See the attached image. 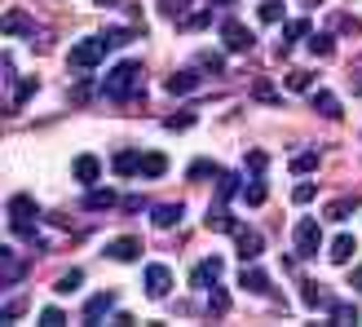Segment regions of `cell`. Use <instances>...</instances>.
<instances>
[{
    "mask_svg": "<svg viewBox=\"0 0 362 327\" xmlns=\"http://www.w3.org/2000/svg\"><path fill=\"white\" fill-rule=\"evenodd\" d=\"M102 93H106V98H115V102L137 98V93H141V67H137V62H119L111 76L102 80Z\"/></svg>",
    "mask_w": 362,
    "mask_h": 327,
    "instance_id": "1",
    "label": "cell"
},
{
    "mask_svg": "<svg viewBox=\"0 0 362 327\" xmlns=\"http://www.w3.org/2000/svg\"><path fill=\"white\" fill-rule=\"evenodd\" d=\"M35 222H40V204L31 195H13L9 199V230L23 234V239H35Z\"/></svg>",
    "mask_w": 362,
    "mask_h": 327,
    "instance_id": "2",
    "label": "cell"
},
{
    "mask_svg": "<svg viewBox=\"0 0 362 327\" xmlns=\"http://www.w3.org/2000/svg\"><path fill=\"white\" fill-rule=\"evenodd\" d=\"M106 53H111V40H106V35H88V40H80L76 49L66 53V62L76 71H88V67H102Z\"/></svg>",
    "mask_w": 362,
    "mask_h": 327,
    "instance_id": "3",
    "label": "cell"
},
{
    "mask_svg": "<svg viewBox=\"0 0 362 327\" xmlns=\"http://www.w3.org/2000/svg\"><path fill=\"white\" fill-rule=\"evenodd\" d=\"M27 275H31V261L18 257L13 248H0V287H18Z\"/></svg>",
    "mask_w": 362,
    "mask_h": 327,
    "instance_id": "4",
    "label": "cell"
},
{
    "mask_svg": "<svg viewBox=\"0 0 362 327\" xmlns=\"http://www.w3.org/2000/svg\"><path fill=\"white\" fill-rule=\"evenodd\" d=\"M322 248V230L314 217H305V222H296V257H314V252Z\"/></svg>",
    "mask_w": 362,
    "mask_h": 327,
    "instance_id": "5",
    "label": "cell"
},
{
    "mask_svg": "<svg viewBox=\"0 0 362 327\" xmlns=\"http://www.w3.org/2000/svg\"><path fill=\"white\" fill-rule=\"evenodd\" d=\"M168 292H173V270L159 265V261L146 265V297H151V301H164Z\"/></svg>",
    "mask_w": 362,
    "mask_h": 327,
    "instance_id": "6",
    "label": "cell"
},
{
    "mask_svg": "<svg viewBox=\"0 0 362 327\" xmlns=\"http://www.w3.org/2000/svg\"><path fill=\"white\" fill-rule=\"evenodd\" d=\"M221 35H226V49L230 53H247L252 45H257V35H252V27H243V23H221Z\"/></svg>",
    "mask_w": 362,
    "mask_h": 327,
    "instance_id": "7",
    "label": "cell"
},
{
    "mask_svg": "<svg viewBox=\"0 0 362 327\" xmlns=\"http://www.w3.org/2000/svg\"><path fill=\"white\" fill-rule=\"evenodd\" d=\"M234 243H239V261H257L261 252H265V239L252 226H239L234 230Z\"/></svg>",
    "mask_w": 362,
    "mask_h": 327,
    "instance_id": "8",
    "label": "cell"
},
{
    "mask_svg": "<svg viewBox=\"0 0 362 327\" xmlns=\"http://www.w3.org/2000/svg\"><path fill=\"white\" fill-rule=\"evenodd\" d=\"M216 279H221V257H208V261H199L194 270H190V287H216Z\"/></svg>",
    "mask_w": 362,
    "mask_h": 327,
    "instance_id": "9",
    "label": "cell"
},
{
    "mask_svg": "<svg viewBox=\"0 0 362 327\" xmlns=\"http://www.w3.org/2000/svg\"><path fill=\"white\" fill-rule=\"evenodd\" d=\"M106 257H111V261H137L141 257V239H137V234L111 239V243H106Z\"/></svg>",
    "mask_w": 362,
    "mask_h": 327,
    "instance_id": "10",
    "label": "cell"
},
{
    "mask_svg": "<svg viewBox=\"0 0 362 327\" xmlns=\"http://www.w3.org/2000/svg\"><path fill=\"white\" fill-rule=\"evenodd\" d=\"M71 173H76V181H84V186H98V177H102V159H98V155H76Z\"/></svg>",
    "mask_w": 362,
    "mask_h": 327,
    "instance_id": "11",
    "label": "cell"
},
{
    "mask_svg": "<svg viewBox=\"0 0 362 327\" xmlns=\"http://www.w3.org/2000/svg\"><path fill=\"white\" fill-rule=\"evenodd\" d=\"M239 287H247V292H257V297H269V292H274V287H269V275H265V270H239Z\"/></svg>",
    "mask_w": 362,
    "mask_h": 327,
    "instance_id": "12",
    "label": "cell"
},
{
    "mask_svg": "<svg viewBox=\"0 0 362 327\" xmlns=\"http://www.w3.org/2000/svg\"><path fill=\"white\" fill-rule=\"evenodd\" d=\"M111 310H115V292H98V297H88V301H84V319H88V323L106 319Z\"/></svg>",
    "mask_w": 362,
    "mask_h": 327,
    "instance_id": "13",
    "label": "cell"
},
{
    "mask_svg": "<svg viewBox=\"0 0 362 327\" xmlns=\"http://www.w3.org/2000/svg\"><path fill=\"white\" fill-rule=\"evenodd\" d=\"M300 301L310 305V310H332V297L322 292V283H314V279H305V283H300Z\"/></svg>",
    "mask_w": 362,
    "mask_h": 327,
    "instance_id": "14",
    "label": "cell"
},
{
    "mask_svg": "<svg viewBox=\"0 0 362 327\" xmlns=\"http://www.w3.org/2000/svg\"><path fill=\"white\" fill-rule=\"evenodd\" d=\"M199 80H204L199 71H173V76L164 80V88H168V93H194Z\"/></svg>",
    "mask_w": 362,
    "mask_h": 327,
    "instance_id": "15",
    "label": "cell"
},
{
    "mask_svg": "<svg viewBox=\"0 0 362 327\" xmlns=\"http://www.w3.org/2000/svg\"><path fill=\"white\" fill-rule=\"evenodd\" d=\"M310 31H314V27L305 23V18H292V23L283 27V40H279V49H274V53H279V58H287V49H292V40H300V35H310Z\"/></svg>",
    "mask_w": 362,
    "mask_h": 327,
    "instance_id": "16",
    "label": "cell"
},
{
    "mask_svg": "<svg viewBox=\"0 0 362 327\" xmlns=\"http://www.w3.org/2000/svg\"><path fill=\"white\" fill-rule=\"evenodd\" d=\"M181 217H186V204H159L151 222H155V230H173Z\"/></svg>",
    "mask_w": 362,
    "mask_h": 327,
    "instance_id": "17",
    "label": "cell"
},
{
    "mask_svg": "<svg viewBox=\"0 0 362 327\" xmlns=\"http://www.w3.org/2000/svg\"><path fill=\"white\" fill-rule=\"evenodd\" d=\"M310 102H314V111H318V115L340 120V98H336V93H327V88H314V93H310Z\"/></svg>",
    "mask_w": 362,
    "mask_h": 327,
    "instance_id": "18",
    "label": "cell"
},
{
    "mask_svg": "<svg viewBox=\"0 0 362 327\" xmlns=\"http://www.w3.org/2000/svg\"><path fill=\"white\" fill-rule=\"evenodd\" d=\"M362 208V199L358 195H345V199H332L327 204V222H349V212Z\"/></svg>",
    "mask_w": 362,
    "mask_h": 327,
    "instance_id": "19",
    "label": "cell"
},
{
    "mask_svg": "<svg viewBox=\"0 0 362 327\" xmlns=\"http://www.w3.org/2000/svg\"><path fill=\"white\" fill-rule=\"evenodd\" d=\"M354 252H358L354 234H336V239H332V252H327V257H332L336 265H349V257H354Z\"/></svg>",
    "mask_w": 362,
    "mask_h": 327,
    "instance_id": "20",
    "label": "cell"
},
{
    "mask_svg": "<svg viewBox=\"0 0 362 327\" xmlns=\"http://www.w3.org/2000/svg\"><path fill=\"white\" fill-rule=\"evenodd\" d=\"M155 9L168 18V23H186L190 18V0H155Z\"/></svg>",
    "mask_w": 362,
    "mask_h": 327,
    "instance_id": "21",
    "label": "cell"
},
{
    "mask_svg": "<svg viewBox=\"0 0 362 327\" xmlns=\"http://www.w3.org/2000/svg\"><path fill=\"white\" fill-rule=\"evenodd\" d=\"M115 204H119V195H115V190H98V186H93V190H88V195H84V208H88V212H102V208H115Z\"/></svg>",
    "mask_w": 362,
    "mask_h": 327,
    "instance_id": "22",
    "label": "cell"
},
{
    "mask_svg": "<svg viewBox=\"0 0 362 327\" xmlns=\"http://www.w3.org/2000/svg\"><path fill=\"white\" fill-rule=\"evenodd\" d=\"M5 35H35V23H31L27 13L9 9V13H5Z\"/></svg>",
    "mask_w": 362,
    "mask_h": 327,
    "instance_id": "23",
    "label": "cell"
},
{
    "mask_svg": "<svg viewBox=\"0 0 362 327\" xmlns=\"http://www.w3.org/2000/svg\"><path fill=\"white\" fill-rule=\"evenodd\" d=\"M204 222H208V230H216V234H234V230H239V226L230 222V212H226L221 204H216V208H212V212L204 217Z\"/></svg>",
    "mask_w": 362,
    "mask_h": 327,
    "instance_id": "24",
    "label": "cell"
},
{
    "mask_svg": "<svg viewBox=\"0 0 362 327\" xmlns=\"http://www.w3.org/2000/svg\"><path fill=\"white\" fill-rule=\"evenodd\" d=\"M111 168H115L119 177H133V173H141V155H133V151H119V155L111 159Z\"/></svg>",
    "mask_w": 362,
    "mask_h": 327,
    "instance_id": "25",
    "label": "cell"
},
{
    "mask_svg": "<svg viewBox=\"0 0 362 327\" xmlns=\"http://www.w3.org/2000/svg\"><path fill=\"white\" fill-rule=\"evenodd\" d=\"M265 199H269V186H265L261 177H252V181H247V190H243V204H247V208H261Z\"/></svg>",
    "mask_w": 362,
    "mask_h": 327,
    "instance_id": "26",
    "label": "cell"
},
{
    "mask_svg": "<svg viewBox=\"0 0 362 327\" xmlns=\"http://www.w3.org/2000/svg\"><path fill=\"white\" fill-rule=\"evenodd\" d=\"M164 173H168V159L159 155V151L141 155V177H164Z\"/></svg>",
    "mask_w": 362,
    "mask_h": 327,
    "instance_id": "27",
    "label": "cell"
},
{
    "mask_svg": "<svg viewBox=\"0 0 362 327\" xmlns=\"http://www.w3.org/2000/svg\"><path fill=\"white\" fill-rule=\"evenodd\" d=\"M35 88H40L35 80H23V84H18L13 93H9V102H5V106H9V111H18V106H23V102H31V98H35Z\"/></svg>",
    "mask_w": 362,
    "mask_h": 327,
    "instance_id": "28",
    "label": "cell"
},
{
    "mask_svg": "<svg viewBox=\"0 0 362 327\" xmlns=\"http://www.w3.org/2000/svg\"><path fill=\"white\" fill-rule=\"evenodd\" d=\"M80 283H84V275H80V270H66V275H62L58 283H53V292H58V297H71Z\"/></svg>",
    "mask_w": 362,
    "mask_h": 327,
    "instance_id": "29",
    "label": "cell"
},
{
    "mask_svg": "<svg viewBox=\"0 0 362 327\" xmlns=\"http://www.w3.org/2000/svg\"><path fill=\"white\" fill-rule=\"evenodd\" d=\"M287 88H292V93H314V76L310 71H292V76H287Z\"/></svg>",
    "mask_w": 362,
    "mask_h": 327,
    "instance_id": "30",
    "label": "cell"
},
{
    "mask_svg": "<svg viewBox=\"0 0 362 327\" xmlns=\"http://www.w3.org/2000/svg\"><path fill=\"white\" fill-rule=\"evenodd\" d=\"M204 177H221V168H216L212 159H194L190 164V181H204Z\"/></svg>",
    "mask_w": 362,
    "mask_h": 327,
    "instance_id": "31",
    "label": "cell"
},
{
    "mask_svg": "<svg viewBox=\"0 0 362 327\" xmlns=\"http://www.w3.org/2000/svg\"><path fill=\"white\" fill-rule=\"evenodd\" d=\"M314 168H318V155H314V151H305V155H296V159H292V173H296V177L314 173Z\"/></svg>",
    "mask_w": 362,
    "mask_h": 327,
    "instance_id": "32",
    "label": "cell"
},
{
    "mask_svg": "<svg viewBox=\"0 0 362 327\" xmlns=\"http://www.w3.org/2000/svg\"><path fill=\"white\" fill-rule=\"evenodd\" d=\"M199 71H212V76H221V71H226V58H221V53H199Z\"/></svg>",
    "mask_w": 362,
    "mask_h": 327,
    "instance_id": "33",
    "label": "cell"
},
{
    "mask_svg": "<svg viewBox=\"0 0 362 327\" xmlns=\"http://www.w3.org/2000/svg\"><path fill=\"white\" fill-rule=\"evenodd\" d=\"M106 40H111V49H119V45H129V40H137V31H129V27H111V31H102Z\"/></svg>",
    "mask_w": 362,
    "mask_h": 327,
    "instance_id": "34",
    "label": "cell"
},
{
    "mask_svg": "<svg viewBox=\"0 0 362 327\" xmlns=\"http://www.w3.org/2000/svg\"><path fill=\"white\" fill-rule=\"evenodd\" d=\"M216 195H221V199L239 195V177H234V173H221V177H216Z\"/></svg>",
    "mask_w": 362,
    "mask_h": 327,
    "instance_id": "35",
    "label": "cell"
},
{
    "mask_svg": "<svg viewBox=\"0 0 362 327\" xmlns=\"http://www.w3.org/2000/svg\"><path fill=\"white\" fill-rule=\"evenodd\" d=\"M332 319L336 323H358V310H354V305H345V301H332Z\"/></svg>",
    "mask_w": 362,
    "mask_h": 327,
    "instance_id": "36",
    "label": "cell"
},
{
    "mask_svg": "<svg viewBox=\"0 0 362 327\" xmlns=\"http://www.w3.org/2000/svg\"><path fill=\"white\" fill-rule=\"evenodd\" d=\"M261 23H283V0H265V5H261Z\"/></svg>",
    "mask_w": 362,
    "mask_h": 327,
    "instance_id": "37",
    "label": "cell"
},
{
    "mask_svg": "<svg viewBox=\"0 0 362 327\" xmlns=\"http://www.w3.org/2000/svg\"><path fill=\"white\" fill-rule=\"evenodd\" d=\"M310 49L318 53V58H332V53H336V45H332V35H327V31H322V35H314V40H310Z\"/></svg>",
    "mask_w": 362,
    "mask_h": 327,
    "instance_id": "38",
    "label": "cell"
},
{
    "mask_svg": "<svg viewBox=\"0 0 362 327\" xmlns=\"http://www.w3.org/2000/svg\"><path fill=\"white\" fill-rule=\"evenodd\" d=\"M181 27H190V31H194V27H212V9H199V13H190Z\"/></svg>",
    "mask_w": 362,
    "mask_h": 327,
    "instance_id": "39",
    "label": "cell"
},
{
    "mask_svg": "<svg viewBox=\"0 0 362 327\" xmlns=\"http://www.w3.org/2000/svg\"><path fill=\"white\" fill-rule=\"evenodd\" d=\"M194 124V111H181V115H168L164 120V129H190Z\"/></svg>",
    "mask_w": 362,
    "mask_h": 327,
    "instance_id": "40",
    "label": "cell"
},
{
    "mask_svg": "<svg viewBox=\"0 0 362 327\" xmlns=\"http://www.w3.org/2000/svg\"><path fill=\"white\" fill-rule=\"evenodd\" d=\"M292 199H296V204H310V199H314V181H300V186L292 190Z\"/></svg>",
    "mask_w": 362,
    "mask_h": 327,
    "instance_id": "41",
    "label": "cell"
},
{
    "mask_svg": "<svg viewBox=\"0 0 362 327\" xmlns=\"http://www.w3.org/2000/svg\"><path fill=\"white\" fill-rule=\"evenodd\" d=\"M252 93H257L261 102H274L279 93H274V84H269V80H257V88H252Z\"/></svg>",
    "mask_w": 362,
    "mask_h": 327,
    "instance_id": "42",
    "label": "cell"
},
{
    "mask_svg": "<svg viewBox=\"0 0 362 327\" xmlns=\"http://www.w3.org/2000/svg\"><path fill=\"white\" fill-rule=\"evenodd\" d=\"M40 323H45V327H58V323H66V319H62V310H53V305H49V310H40Z\"/></svg>",
    "mask_w": 362,
    "mask_h": 327,
    "instance_id": "43",
    "label": "cell"
},
{
    "mask_svg": "<svg viewBox=\"0 0 362 327\" xmlns=\"http://www.w3.org/2000/svg\"><path fill=\"white\" fill-rule=\"evenodd\" d=\"M247 164H252V173H261V168H265V151H252Z\"/></svg>",
    "mask_w": 362,
    "mask_h": 327,
    "instance_id": "44",
    "label": "cell"
},
{
    "mask_svg": "<svg viewBox=\"0 0 362 327\" xmlns=\"http://www.w3.org/2000/svg\"><path fill=\"white\" fill-rule=\"evenodd\" d=\"M124 208L137 212V208H146V199H141V195H129V199H124Z\"/></svg>",
    "mask_w": 362,
    "mask_h": 327,
    "instance_id": "45",
    "label": "cell"
},
{
    "mask_svg": "<svg viewBox=\"0 0 362 327\" xmlns=\"http://www.w3.org/2000/svg\"><path fill=\"white\" fill-rule=\"evenodd\" d=\"M349 283H354V287H358V292H362V265L354 270V279H349Z\"/></svg>",
    "mask_w": 362,
    "mask_h": 327,
    "instance_id": "46",
    "label": "cell"
},
{
    "mask_svg": "<svg viewBox=\"0 0 362 327\" xmlns=\"http://www.w3.org/2000/svg\"><path fill=\"white\" fill-rule=\"evenodd\" d=\"M212 5H234V0H212Z\"/></svg>",
    "mask_w": 362,
    "mask_h": 327,
    "instance_id": "47",
    "label": "cell"
}]
</instances>
